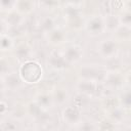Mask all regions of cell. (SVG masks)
<instances>
[{"label":"cell","mask_w":131,"mask_h":131,"mask_svg":"<svg viewBox=\"0 0 131 131\" xmlns=\"http://www.w3.org/2000/svg\"><path fill=\"white\" fill-rule=\"evenodd\" d=\"M18 75L23 82L28 84H36L42 79L43 69L38 61L29 59L21 63Z\"/></svg>","instance_id":"6da1fadb"},{"label":"cell","mask_w":131,"mask_h":131,"mask_svg":"<svg viewBox=\"0 0 131 131\" xmlns=\"http://www.w3.org/2000/svg\"><path fill=\"white\" fill-rule=\"evenodd\" d=\"M106 69L101 66L97 64H85L83 66L79 71L80 79L84 80H90L97 83L102 82L104 75L106 73Z\"/></svg>","instance_id":"7a4b0ae2"},{"label":"cell","mask_w":131,"mask_h":131,"mask_svg":"<svg viewBox=\"0 0 131 131\" xmlns=\"http://www.w3.org/2000/svg\"><path fill=\"white\" fill-rule=\"evenodd\" d=\"M119 51L118 41L116 39H103L97 44V52L104 59H113Z\"/></svg>","instance_id":"3957f363"},{"label":"cell","mask_w":131,"mask_h":131,"mask_svg":"<svg viewBox=\"0 0 131 131\" xmlns=\"http://www.w3.org/2000/svg\"><path fill=\"white\" fill-rule=\"evenodd\" d=\"M84 28L88 35L97 37L105 32L104 17L100 15H93L84 23Z\"/></svg>","instance_id":"277c9868"},{"label":"cell","mask_w":131,"mask_h":131,"mask_svg":"<svg viewBox=\"0 0 131 131\" xmlns=\"http://www.w3.org/2000/svg\"><path fill=\"white\" fill-rule=\"evenodd\" d=\"M64 18L67 19L71 28H76L77 24H81L82 20V8L75 3H69L62 10Z\"/></svg>","instance_id":"5b68a950"},{"label":"cell","mask_w":131,"mask_h":131,"mask_svg":"<svg viewBox=\"0 0 131 131\" xmlns=\"http://www.w3.org/2000/svg\"><path fill=\"white\" fill-rule=\"evenodd\" d=\"M63 57L69 62V64L75 63L79 61L83 56V48L77 44H70L64 47V49L61 51Z\"/></svg>","instance_id":"8992f818"},{"label":"cell","mask_w":131,"mask_h":131,"mask_svg":"<svg viewBox=\"0 0 131 131\" xmlns=\"http://www.w3.org/2000/svg\"><path fill=\"white\" fill-rule=\"evenodd\" d=\"M61 118L63 122L69 125H77L81 121V112L79 106L68 105L64 106L61 113Z\"/></svg>","instance_id":"52a82bcc"},{"label":"cell","mask_w":131,"mask_h":131,"mask_svg":"<svg viewBox=\"0 0 131 131\" xmlns=\"http://www.w3.org/2000/svg\"><path fill=\"white\" fill-rule=\"evenodd\" d=\"M102 82L107 88H111V89L119 88L124 84V76L120 72L115 70L106 71Z\"/></svg>","instance_id":"ba28073f"},{"label":"cell","mask_w":131,"mask_h":131,"mask_svg":"<svg viewBox=\"0 0 131 131\" xmlns=\"http://www.w3.org/2000/svg\"><path fill=\"white\" fill-rule=\"evenodd\" d=\"M98 86H99V83L90 81V80H84V79H80L76 85L79 93L84 96L95 95L98 92Z\"/></svg>","instance_id":"9c48e42d"},{"label":"cell","mask_w":131,"mask_h":131,"mask_svg":"<svg viewBox=\"0 0 131 131\" xmlns=\"http://www.w3.org/2000/svg\"><path fill=\"white\" fill-rule=\"evenodd\" d=\"M2 84L5 89L10 91H16L21 87L23 80L20 79L18 73L9 72L2 77Z\"/></svg>","instance_id":"30bf717a"},{"label":"cell","mask_w":131,"mask_h":131,"mask_svg":"<svg viewBox=\"0 0 131 131\" xmlns=\"http://www.w3.org/2000/svg\"><path fill=\"white\" fill-rule=\"evenodd\" d=\"M47 62L50 66V68H52L53 70H56V71L64 70L70 66L69 62L63 57L62 53L58 52V51H52L48 56Z\"/></svg>","instance_id":"8fae6325"},{"label":"cell","mask_w":131,"mask_h":131,"mask_svg":"<svg viewBox=\"0 0 131 131\" xmlns=\"http://www.w3.org/2000/svg\"><path fill=\"white\" fill-rule=\"evenodd\" d=\"M34 101L39 107H41L42 110H45V111H48L54 104L52 94L48 93V92H40V93H38L36 95Z\"/></svg>","instance_id":"7c38bea8"},{"label":"cell","mask_w":131,"mask_h":131,"mask_svg":"<svg viewBox=\"0 0 131 131\" xmlns=\"http://www.w3.org/2000/svg\"><path fill=\"white\" fill-rule=\"evenodd\" d=\"M47 38H48V41H49L50 44L60 45V44L66 42L67 34L62 29L55 27L53 30H51L49 33H47Z\"/></svg>","instance_id":"4fadbf2b"},{"label":"cell","mask_w":131,"mask_h":131,"mask_svg":"<svg viewBox=\"0 0 131 131\" xmlns=\"http://www.w3.org/2000/svg\"><path fill=\"white\" fill-rule=\"evenodd\" d=\"M14 55L21 62L29 60V59H32L31 58V56H32L31 47L28 44H20L14 49Z\"/></svg>","instance_id":"5bb4252c"},{"label":"cell","mask_w":131,"mask_h":131,"mask_svg":"<svg viewBox=\"0 0 131 131\" xmlns=\"http://www.w3.org/2000/svg\"><path fill=\"white\" fill-rule=\"evenodd\" d=\"M51 94H52L54 103H57L59 105L66 104L69 100V97H70L67 89L63 87H56Z\"/></svg>","instance_id":"9a60e30c"},{"label":"cell","mask_w":131,"mask_h":131,"mask_svg":"<svg viewBox=\"0 0 131 131\" xmlns=\"http://www.w3.org/2000/svg\"><path fill=\"white\" fill-rule=\"evenodd\" d=\"M35 8L34 0H16L15 10L21 13L23 15L31 13Z\"/></svg>","instance_id":"2e32d148"},{"label":"cell","mask_w":131,"mask_h":131,"mask_svg":"<svg viewBox=\"0 0 131 131\" xmlns=\"http://www.w3.org/2000/svg\"><path fill=\"white\" fill-rule=\"evenodd\" d=\"M24 20H25L24 15L21 13H19L18 11H16L15 9L9 11L8 14H7V17L5 19V21L8 25V27H14V28L23 25Z\"/></svg>","instance_id":"e0dca14e"},{"label":"cell","mask_w":131,"mask_h":131,"mask_svg":"<svg viewBox=\"0 0 131 131\" xmlns=\"http://www.w3.org/2000/svg\"><path fill=\"white\" fill-rule=\"evenodd\" d=\"M104 17V25H105V31H111L114 32L119 26H120V21H119V17L117 15L111 14L107 16H103Z\"/></svg>","instance_id":"ac0fdd59"},{"label":"cell","mask_w":131,"mask_h":131,"mask_svg":"<svg viewBox=\"0 0 131 131\" xmlns=\"http://www.w3.org/2000/svg\"><path fill=\"white\" fill-rule=\"evenodd\" d=\"M107 115L108 119L115 124V123H120L123 120V108L121 106H116L113 108L107 110Z\"/></svg>","instance_id":"d6986e66"},{"label":"cell","mask_w":131,"mask_h":131,"mask_svg":"<svg viewBox=\"0 0 131 131\" xmlns=\"http://www.w3.org/2000/svg\"><path fill=\"white\" fill-rule=\"evenodd\" d=\"M114 33L116 34V36H117V38L119 40L128 41L130 39V27H128V26H122V25H120L114 31Z\"/></svg>","instance_id":"ffe728a7"},{"label":"cell","mask_w":131,"mask_h":131,"mask_svg":"<svg viewBox=\"0 0 131 131\" xmlns=\"http://www.w3.org/2000/svg\"><path fill=\"white\" fill-rule=\"evenodd\" d=\"M13 47H14L13 39L8 34H5L3 36H0V49L2 51L11 50Z\"/></svg>","instance_id":"44dd1931"},{"label":"cell","mask_w":131,"mask_h":131,"mask_svg":"<svg viewBox=\"0 0 131 131\" xmlns=\"http://www.w3.org/2000/svg\"><path fill=\"white\" fill-rule=\"evenodd\" d=\"M119 101V105L123 108V110H128L130 107L131 104V99H130V92L129 89H126L125 91H123V93L121 94V96L118 98Z\"/></svg>","instance_id":"7402d4cb"},{"label":"cell","mask_w":131,"mask_h":131,"mask_svg":"<svg viewBox=\"0 0 131 131\" xmlns=\"http://www.w3.org/2000/svg\"><path fill=\"white\" fill-rule=\"evenodd\" d=\"M59 0H39V5L44 10H54L59 7Z\"/></svg>","instance_id":"603a6c76"},{"label":"cell","mask_w":131,"mask_h":131,"mask_svg":"<svg viewBox=\"0 0 131 131\" xmlns=\"http://www.w3.org/2000/svg\"><path fill=\"white\" fill-rule=\"evenodd\" d=\"M55 27H56V26H55V21H54V19L51 18V17H46V18H44V19L40 23V29H41L43 32H45V34L49 33V32H50L51 30H53Z\"/></svg>","instance_id":"cb8c5ba5"},{"label":"cell","mask_w":131,"mask_h":131,"mask_svg":"<svg viewBox=\"0 0 131 131\" xmlns=\"http://www.w3.org/2000/svg\"><path fill=\"white\" fill-rule=\"evenodd\" d=\"M118 17H119L120 25L130 27V24H131V13H130V11L128 9L123 10V12Z\"/></svg>","instance_id":"d4e9b609"},{"label":"cell","mask_w":131,"mask_h":131,"mask_svg":"<svg viewBox=\"0 0 131 131\" xmlns=\"http://www.w3.org/2000/svg\"><path fill=\"white\" fill-rule=\"evenodd\" d=\"M16 0H0V8L3 11H11L15 8Z\"/></svg>","instance_id":"484cf974"},{"label":"cell","mask_w":131,"mask_h":131,"mask_svg":"<svg viewBox=\"0 0 131 131\" xmlns=\"http://www.w3.org/2000/svg\"><path fill=\"white\" fill-rule=\"evenodd\" d=\"M9 72H10V70H9V62L5 58L0 57V77L2 78L4 75H6Z\"/></svg>","instance_id":"4316f807"},{"label":"cell","mask_w":131,"mask_h":131,"mask_svg":"<svg viewBox=\"0 0 131 131\" xmlns=\"http://www.w3.org/2000/svg\"><path fill=\"white\" fill-rule=\"evenodd\" d=\"M77 125H80L78 128H79V129H83V130L97 129V125H95L94 123H91V122H82V121H80Z\"/></svg>","instance_id":"83f0119b"},{"label":"cell","mask_w":131,"mask_h":131,"mask_svg":"<svg viewBox=\"0 0 131 131\" xmlns=\"http://www.w3.org/2000/svg\"><path fill=\"white\" fill-rule=\"evenodd\" d=\"M8 30H9V27L6 24V21L3 19H0V36L8 34Z\"/></svg>","instance_id":"f1b7e54d"},{"label":"cell","mask_w":131,"mask_h":131,"mask_svg":"<svg viewBox=\"0 0 131 131\" xmlns=\"http://www.w3.org/2000/svg\"><path fill=\"white\" fill-rule=\"evenodd\" d=\"M8 111V105L5 101L3 100H0V116L1 115H5Z\"/></svg>","instance_id":"f546056e"},{"label":"cell","mask_w":131,"mask_h":131,"mask_svg":"<svg viewBox=\"0 0 131 131\" xmlns=\"http://www.w3.org/2000/svg\"><path fill=\"white\" fill-rule=\"evenodd\" d=\"M121 1H122L123 3H124V2H129V0H121Z\"/></svg>","instance_id":"4dcf8cb0"},{"label":"cell","mask_w":131,"mask_h":131,"mask_svg":"<svg viewBox=\"0 0 131 131\" xmlns=\"http://www.w3.org/2000/svg\"><path fill=\"white\" fill-rule=\"evenodd\" d=\"M1 52H2V50L0 49V57H1Z\"/></svg>","instance_id":"1f68e13d"},{"label":"cell","mask_w":131,"mask_h":131,"mask_svg":"<svg viewBox=\"0 0 131 131\" xmlns=\"http://www.w3.org/2000/svg\"><path fill=\"white\" fill-rule=\"evenodd\" d=\"M1 11H2V10H1V8H0V12H1Z\"/></svg>","instance_id":"d6a6232c"}]
</instances>
